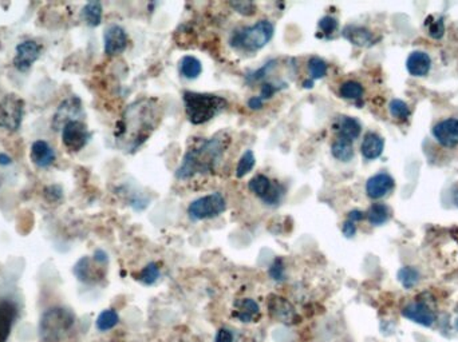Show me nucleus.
I'll list each match as a JSON object with an SVG mask.
<instances>
[{
  "label": "nucleus",
  "instance_id": "nucleus-35",
  "mask_svg": "<svg viewBox=\"0 0 458 342\" xmlns=\"http://www.w3.org/2000/svg\"><path fill=\"white\" fill-rule=\"evenodd\" d=\"M389 110L393 118L399 120V121H405L409 118L410 115V108L409 106L401 99H393L389 104Z\"/></svg>",
  "mask_w": 458,
  "mask_h": 342
},
{
  "label": "nucleus",
  "instance_id": "nucleus-48",
  "mask_svg": "<svg viewBox=\"0 0 458 342\" xmlns=\"http://www.w3.org/2000/svg\"><path fill=\"white\" fill-rule=\"evenodd\" d=\"M11 158L7 155V154H3L0 153V166H8L11 164Z\"/></svg>",
  "mask_w": 458,
  "mask_h": 342
},
{
  "label": "nucleus",
  "instance_id": "nucleus-17",
  "mask_svg": "<svg viewBox=\"0 0 458 342\" xmlns=\"http://www.w3.org/2000/svg\"><path fill=\"white\" fill-rule=\"evenodd\" d=\"M433 134L442 146L455 147L458 144V120H445L433 129Z\"/></svg>",
  "mask_w": 458,
  "mask_h": 342
},
{
  "label": "nucleus",
  "instance_id": "nucleus-20",
  "mask_svg": "<svg viewBox=\"0 0 458 342\" xmlns=\"http://www.w3.org/2000/svg\"><path fill=\"white\" fill-rule=\"evenodd\" d=\"M342 35L346 41L358 47H369L374 43V35L372 34V31H369L362 26L349 24L343 28Z\"/></svg>",
  "mask_w": 458,
  "mask_h": 342
},
{
  "label": "nucleus",
  "instance_id": "nucleus-36",
  "mask_svg": "<svg viewBox=\"0 0 458 342\" xmlns=\"http://www.w3.org/2000/svg\"><path fill=\"white\" fill-rule=\"evenodd\" d=\"M268 274L273 281L283 282L286 280L284 261L280 257L275 258V261L272 262L271 266L268 269Z\"/></svg>",
  "mask_w": 458,
  "mask_h": 342
},
{
  "label": "nucleus",
  "instance_id": "nucleus-8",
  "mask_svg": "<svg viewBox=\"0 0 458 342\" xmlns=\"http://www.w3.org/2000/svg\"><path fill=\"white\" fill-rule=\"evenodd\" d=\"M248 189L267 206H277L284 198V187L264 174H257L248 182Z\"/></svg>",
  "mask_w": 458,
  "mask_h": 342
},
{
  "label": "nucleus",
  "instance_id": "nucleus-21",
  "mask_svg": "<svg viewBox=\"0 0 458 342\" xmlns=\"http://www.w3.org/2000/svg\"><path fill=\"white\" fill-rule=\"evenodd\" d=\"M73 273L80 281L84 283H94L102 278L101 267H97L89 257H84L77 262L73 269Z\"/></svg>",
  "mask_w": 458,
  "mask_h": 342
},
{
  "label": "nucleus",
  "instance_id": "nucleus-32",
  "mask_svg": "<svg viewBox=\"0 0 458 342\" xmlns=\"http://www.w3.org/2000/svg\"><path fill=\"white\" fill-rule=\"evenodd\" d=\"M363 86L355 81H347L340 84L339 87V95L343 99H351L358 101L363 97Z\"/></svg>",
  "mask_w": 458,
  "mask_h": 342
},
{
  "label": "nucleus",
  "instance_id": "nucleus-39",
  "mask_svg": "<svg viewBox=\"0 0 458 342\" xmlns=\"http://www.w3.org/2000/svg\"><path fill=\"white\" fill-rule=\"evenodd\" d=\"M237 14L244 17H252L256 14V6L252 1H232L229 4Z\"/></svg>",
  "mask_w": 458,
  "mask_h": 342
},
{
  "label": "nucleus",
  "instance_id": "nucleus-40",
  "mask_svg": "<svg viewBox=\"0 0 458 342\" xmlns=\"http://www.w3.org/2000/svg\"><path fill=\"white\" fill-rule=\"evenodd\" d=\"M43 196H44L46 201L50 202V203H58V202L62 201V187L59 184H50V186L44 187Z\"/></svg>",
  "mask_w": 458,
  "mask_h": 342
},
{
  "label": "nucleus",
  "instance_id": "nucleus-2",
  "mask_svg": "<svg viewBox=\"0 0 458 342\" xmlns=\"http://www.w3.org/2000/svg\"><path fill=\"white\" fill-rule=\"evenodd\" d=\"M230 137L226 131L197 141L185 151L176 170V178L178 181H189L199 175L216 173L228 151Z\"/></svg>",
  "mask_w": 458,
  "mask_h": 342
},
{
  "label": "nucleus",
  "instance_id": "nucleus-24",
  "mask_svg": "<svg viewBox=\"0 0 458 342\" xmlns=\"http://www.w3.org/2000/svg\"><path fill=\"white\" fill-rule=\"evenodd\" d=\"M383 147H385V142L382 140V137H379L375 133H367L360 144V153L365 160L373 161L381 157Z\"/></svg>",
  "mask_w": 458,
  "mask_h": 342
},
{
  "label": "nucleus",
  "instance_id": "nucleus-38",
  "mask_svg": "<svg viewBox=\"0 0 458 342\" xmlns=\"http://www.w3.org/2000/svg\"><path fill=\"white\" fill-rule=\"evenodd\" d=\"M338 27H339V23L333 17H330V15L323 17L318 23V28L324 37L333 35V32L338 30Z\"/></svg>",
  "mask_w": 458,
  "mask_h": 342
},
{
  "label": "nucleus",
  "instance_id": "nucleus-42",
  "mask_svg": "<svg viewBox=\"0 0 458 342\" xmlns=\"http://www.w3.org/2000/svg\"><path fill=\"white\" fill-rule=\"evenodd\" d=\"M443 31H445L443 21H441V19L429 23V34H430V37L438 39V38H441L443 35Z\"/></svg>",
  "mask_w": 458,
  "mask_h": 342
},
{
  "label": "nucleus",
  "instance_id": "nucleus-19",
  "mask_svg": "<svg viewBox=\"0 0 458 342\" xmlns=\"http://www.w3.org/2000/svg\"><path fill=\"white\" fill-rule=\"evenodd\" d=\"M233 317L243 323L257 321L260 319V306L252 298H243L235 302Z\"/></svg>",
  "mask_w": 458,
  "mask_h": 342
},
{
  "label": "nucleus",
  "instance_id": "nucleus-33",
  "mask_svg": "<svg viewBox=\"0 0 458 342\" xmlns=\"http://www.w3.org/2000/svg\"><path fill=\"white\" fill-rule=\"evenodd\" d=\"M160 277H161V267L158 266V263L150 262L141 270V273L138 276V280L143 282L144 285L150 286V285H154L156 282L158 281Z\"/></svg>",
  "mask_w": 458,
  "mask_h": 342
},
{
  "label": "nucleus",
  "instance_id": "nucleus-3",
  "mask_svg": "<svg viewBox=\"0 0 458 342\" xmlns=\"http://www.w3.org/2000/svg\"><path fill=\"white\" fill-rule=\"evenodd\" d=\"M183 102L187 121L194 126L208 123L224 113L229 106L227 98L221 95L196 91H184Z\"/></svg>",
  "mask_w": 458,
  "mask_h": 342
},
{
  "label": "nucleus",
  "instance_id": "nucleus-22",
  "mask_svg": "<svg viewBox=\"0 0 458 342\" xmlns=\"http://www.w3.org/2000/svg\"><path fill=\"white\" fill-rule=\"evenodd\" d=\"M333 130L338 134V138L354 142L362 131V126L358 120L353 117H340L333 124Z\"/></svg>",
  "mask_w": 458,
  "mask_h": 342
},
{
  "label": "nucleus",
  "instance_id": "nucleus-29",
  "mask_svg": "<svg viewBox=\"0 0 458 342\" xmlns=\"http://www.w3.org/2000/svg\"><path fill=\"white\" fill-rule=\"evenodd\" d=\"M256 164V157L255 153L252 150H247L244 151V154L240 157V160L236 164V178L241 180L244 177H247L250 171L255 169Z\"/></svg>",
  "mask_w": 458,
  "mask_h": 342
},
{
  "label": "nucleus",
  "instance_id": "nucleus-25",
  "mask_svg": "<svg viewBox=\"0 0 458 342\" xmlns=\"http://www.w3.org/2000/svg\"><path fill=\"white\" fill-rule=\"evenodd\" d=\"M178 71L185 79L193 81V79H197L201 75L203 64H201L200 59H197L196 57L187 55L178 63Z\"/></svg>",
  "mask_w": 458,
  "mask_h": 342
},
{
  "label": "nucleus",
  "instance_id": "nucleus-43",
  "mask_svg": "<svg viewBox=\"0 0 458 342\" xmlns=\"http://www.w3.org/2000/svg\"><path fill=\"white\" fill-rule=\"evenodd\" d=\"M233 333L227 327H220L214 337V342H233Z\"/></svg>",
  "mask_w": 458,
  "mask_h": 342
},
{
  "label": "nucleus",
  "instance_id": "nucleus-12",
  "mask_svg": "<svg viewBox=\"0 0 458 342\" xmlns=\"http://www.w3.org/2000/svg\"><path fill=\"white\" fill-rule=\"evenodd\" d=\"M129 44V37L124 27L111 24L104 34V54L109 57H117L125 53Z\"/></svg>",
  "mask_w": 458,
  "mask_h": 342
},
{
  "label": "nucleus",
  "instance_id": "nucleus-46",
  "mask_svg": "<svg viewBox=\"0 0 458 342\" xmlns=\"http://www.w3.org/2000/svg\"><path fill=\"white\" fill-rule=\"evenodd\" d=\"M93 260L97 262V263H100V265H102V266H104V265H106L107 261H109V257H107V254L104 253V250L98 249V250H95Z\"/></svg>",
  "mask_w": 458,
  "mask_h": 342
},
{
  "label": "nucleus",
  "instance_id": "nucleus-37",
  "mask_svg": "<svg viewBox=\"0 0 458 342\" xmlns=\"http://www.w3.org/2000/svg\"><path fill=\"white\" fill-rule=\"evenodd\" d=\"M275 67H276V61L275 59L267 61L263 67L257 68L256 71H253V73H250V75H247V78H246L247 83H256V82L264 79L268 75V73H271Z\"/></svg>",
  "mask_w": 458,
  "mask_h": 342
},
{
  "label": "nucleus",
  "instance_id": "nucleus-45",
  "mask_svg": "<svg viewBox=\"0 0 458 342\" xmlns=\"http://www.w3.org/2000/svg\"><path fill=\"white\" fill-rule=\"evenodd\" d=\"M247 106L250 107V110L257 111V110H262L263 108L264 101L260 97H250L248 102H247Z\"/></svg>",
  "mask_w": 458,
  "mask_h": 342
},
{
  "label": "nucleus",
  "instance_id": "nucleus-27",
  "mask_svg": "<svg viewBox=\"0 0 458 342\" xmlns=\"http://www.w3.org/2000/svg\"><path fill=\"white\" fill-rule=\"evenodd\" d=\"M102 4L100 1H90L82 8V18L87 26L98 27L102 21Z\"/></svg>",
  "mask_w": 458,
  "mask_h": 342
},
{
  "label": "nucleus",
  "instance_id": "nucleus-10",
  "mask_svg": "<svg viewBox=\"0 0 458 342\" xmlns=\"http://www.w3.org/2000/svg\"><path fill=\"white\" fill-rule=\"evenodd\" d=\"M84 115V108H82V102L78 97H70L59 104L58 110L55 111L51 127L55 131H59L64 127L66 123L71 121H81L80 117Z\"/></svg>",
  "mask_w": 458,
  "mask_h": 342
},
{
  "label": "nucleus",
  "instance_id": "nucleus-16",
  "mask_svg": "<svg viewBox=\"0 0 458 342\" xmlns=\"http://www.w3.org/2000/svg\"><path fill=\"white\" fill-rule=\"evenodd\" d=\"M396 186V182L392 175L386 173H379L373 175L366 183V193L370 198L379 200L386 197Z\"/></svg>",
  "mask_w": 458,
  "mask_h": 342
},
{
  "label": "nucleus",
  "instance_id": "nucleus-14",
  "mask_svg": "<svg viewBox=\"0 0 458 342\" xmlns=\"http://www.w3.org/2000/svg\"><path fill=\"white\" fill-rule=\"evenodd\" d=\"M19 310L17 303L7 298L0 300V342H7Z\"/></svg>",
  "mask_w": 458,
  "mask_h": 342
},
{
  "label": "nucleus",
  "instance_id": "nucleus-49",
  "mask_svg": "<svg viewBox=\"0 0 458 342\" xmlns=\"http://www.w3.org/2000/svg\"><path fill=\"white\" fill-rule=\"evenodd\" d=\"M313 83H315V82L311 81V79H307V81L303 82V87H306V88H313Z\"/></svg>",
  "mask_w": 458,
  "mask_h": 342
},
{
  "label": "nucleus",
  "instance_id": "nucleus-28",
  "mask_svg": "<svg viewBox=\"0 0 458 342\" xmlns=\"http://www.w3.org/2000/svg\"><path fill=\"white\" fill-rule=\"evenodd\" d=\"M369 222L374 226H381L389 221L390 218V209L385 203H374L366 213Z\"/></svg>",
  "mask_w": 458,
  "mask_h": 342
},
{
  "label": "nucleus",
  "instance_id": "nucleus-34",
  "mask_svg": "<svg viewBox=\"0 0 458 342\" xmlns=\"http://www.w3.org/2000/svg\"><path fill=\"white\" fill-rule=\"evenodd\" d=\"M398 280L406 289L414 287L419 281V273L413 267H403L398 272Z\"/></svg>",
  "mask_w": 458,
  "mask_h": 342
},
{
  "label": "nucleus",
  "instance_id": "nucleus-7",
  "mask_svg": "<svg viewBox=\"0 0 458 342\" xmlns=\"http://www.w3.org/2000/svg\"><path fill=\"white\" fill-rule=\"evenodd\" d=\"M24 117V101L17 94H7L0 101V129L17 133Z\"/></svg>",
  "mask_w": 458,
  "mask_h": 342
},
{
  "label": "nucleus",
  "instance_id": "nucleus-47",
  "mask_svg": "<svg viewBox=\"0 0 458 342\" xmlns=\"http://www.w3.org/2000/svg\"><path fill=\"white\" fill-rule=\"evenodd\" d=\"M365 216L366 214L360 210H353V211L349 213V221L354 222V223L355 222L362 221L365 218Z\"/></svg>",
  "mask_w": 458,
  "mask_h": 342
},
{
  "label": "nucleus",
  "instance_id": "nucleus-13",
  "mask_svg": "<svg viewBox=\"0 0 458 342\" xmlns=\"http://www.w3.org/2000/svg\"><path fill=\"white\" fill-rule=\"evenodd\" d=\"M268 312H270V316L275 320H277L282 323H286V325H293L300 320V317L291 302L280 296H275V294L270 296Z\"/></svg>",
  "mask_w": 458,
  "mask_h": 342
},
{
  "label": "nucleus",
  "instance_id": "nucleus-23",
  "mask_svg": "<svg viewBox=\"0 0 458 342\" xmlns=\"http://www.w3.org/2000/svg\"><path fill=\"white\" fill-rule=\"evenodd\" d=\"M407 71L414 75V77H425L429 74L430 67H432V61L430 57L423 53V51H416L410 54L406 61Z\"/></svg>",
  "mask_w": 458,
  "mask_h": 342
},
{
  "label": "nucleus",
  "instance_id": "nucleus-31",
  "mask_svg": "<svg viewBox=\"0 0 458 342\" xmlns=\"http://www.w3.org/2000/svg\"><path fill=\"white\" fill-rule=\"evenodd\" d=\"M120 322V316L114 309H106L104 310L95 321V326L100 332H107L113 327H116Z\"/></svg>",
  "mask_w": 458,
  "mask_h": 342
},
{
  "label": "nucleus",
  "instance_id": "nucleus-15",
  "mask_svg": "<svg viewBox=\"0 0 458 342\" xmlns=\"http://www.w3.org/2000/svg\"><path fill=\"white\" fill-rule=\"evenodd\" d=\"M403 317H406L410 321L419 323L422 326L430 327L436 322V313L423 302H413L409 303L403 310H402Z\"/></svg>",
  "mask_w": 458,
  "mask_h": 342
},
{
  "label": "nucleus",
  "instance_id": "nucleus-44",
  "mask_svg": "<svg viewBox=\"0 0 458 342\" xmlns=\"http://www.w3.org/2000/svg\"><path fill=\"white\" fill-rule=\"evenodd\" d=\"M342 231H343V236L347 237V238H353L356 233V226H355L354 222L346 221L343 223V227H342Z\"/></svg>",
  "mask_w": 458,
  "mask_h": 342
},
{
  "label": "nucleus",
  "instance_id": "nucleus-5",
  "mask_svg": "<svg viewBox=\"0 0 458 342\" xmlns=\"http://www.w3.org/2000/svg\"><path fill=\"white\" fill-rule=\"evenodd\" d=\"M75 316L71 310L54 306L47 309L41 317L39 334L43 342H59L73 329Z\"/></svg>",
  "mask_w": 458,
  "mask_h": 342
},
{
  "label": "nucleus",
  "instance_id": "nucleus-1",
  "mask_svg": "<svg viewBox=\"0 0 458 342\" xmlns=\"http://www.w3.org/2000/svg\"><path fill=\"white\" fill-rule=\"evenodd\" d=\"M163 117V107L154 98H143L126 107L116 127V141L121 149L134 153L157 129Z\"/></svg>",
  "mask_w": 458,
  "mask_h": 342
},
{
  "label": "nucleus",
  "instance_id": "nucleus-9",
  "mask_svg": "<svg viewBox=\"0 0 458 342\" xmlns=\"http://www.w3.org/2000/svg\"><path fill=\"white\" fill-rule=\"evenodd\" d=\"M91 138V133L82 121H71L62 129L63 146L71 151L78 153L84 149Z\"/></svg>",
  "mask_w": 458,
  "mask_h": 342
},
{
  "label": "nucleus",
  "instance_id": "nucleus-26",
  "mask_svg": "<svg viewBox=\"0 0 458 342\" xmlns=\"http://www.w3.org/2000/svg\"><path fill=\"white\" fill-rule=\"evenodd\" d=\"M331 154L336 161L350 162L354 158L353 142L338 138L331 144Z\"/></svg>",
  "mask_w": 458,
  "mask_h": 342
},
{
  "label": "nucleus",
  "instance_id": "nucleus-4",
  "mask_svg": "<svg viewBox=\"0 0 458 342\" xmlns=\"http://www.w3.org/2000/svg\"><path fill=\"white\" fill-rule=\"evenodd\" d=\"M275 35V26L267 19L256 21L252 26L235 31L230 37V46L239 51L256 53L264 48Z\"/></svg>",
  "mask_w": 458,
  "mask_h": 342
},
{
  "label": "nucleus",
  "instance_id": "nucleus-30",
  "mask_svg": "<svg viewBox=\"0 0 458 342\" xmlns=\"http://www.w3.org/2000/svg\"><path fill=\"white\" fill-rule=\"evenodd\" d=\"M307 68H309L310 79L313 82L323 79L329 73L327 61L319 57H311L307 61Z\"/></svg>",
  "mask_w": 458,
  "mask_h": 342
},
{
  "label": "nucleus",
  "instance_id": "nucleus-41",
  "mask_svg": "<svg viewBox=\"0 0 458 342\" xmlns=\"http://www.w3.org/2000/svg\"><path fill=\"white\" fill-rule=\"evenodd\" d=\"M283 88V86H277L275 83H271V82H264L262 84V88H260V98L263 101H267V99H271L272 97L279 93L280 90Z\"/></svg>",
  "mask_w": 458,
  "mask_h": 342
},
{
  "label": "nucleus",
  "instance_id": "nucleus-18",
  "mask_svg": "<svg viewBox=\"0 0 458 342\" xmlns=\"http://www.w3.org/2000/svg\"><path fill=\"white\" fill-rule=\"evenodd\" d=\"M55 158H57L55 150L47 142L39 140L31 144L30 160L35 166L41 169L50 167L55 162Z\"/></svg>",
  "mask_w": 458,
  "mask_h": 342
},
{
  "label": "nucleus",
  "instance_id": "nucleus-6",
  "mask_svg": "<svg viewBox=\"0 0 458 342\" xmlns=\"http://www.w3.org/2000/svg\"><path fill=\"white\" fill-rule=\"evenodd\" d=\"M226 210H227L226 197L221 193L214 191L192 202L187 206V214L190 221H207L220 217Z\"/></svg>",
  "mask_w": 458,
  "mask_h": 342
},
{
  "label": "nucleus",
  "instance_id": "nucleus-11",
  "mask_svg": "<svg viewBox=\"0 0 458 342\" xmlns=\"http://www.w3.org/2000/svg\"><path fill=\"white\" fill-rule=\"evenodd\" d=\"M42 54V46L35 41H24L17 46L15 57H14V67L26 73L31 68V66L39 59Z\"/></svg>",
  "mask_w": 458,
  "mask_h": 342
}]
</instances>
